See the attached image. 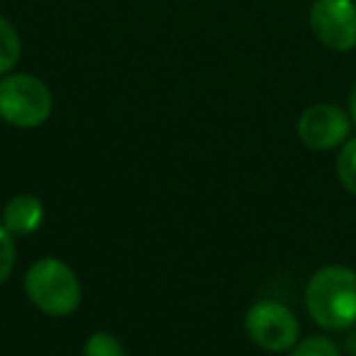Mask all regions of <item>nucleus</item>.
I'll return each mask as SVG.
<instances>
[{
  "label": "nucleus",
  "instance_id": "nucleus-1",
  "mask_svg": "<svg viewBox=\"0 0 356 356\" xmlns=\"http://www.w3.org/2000/svg\"><path fill=\"white\" fill-rule=\"evenodd\" d=\"M305 307L320 327L332 332L356 325V271L341 264L322 266L305 288Z\"/></svg>",
  "mask_w": 356,
  "mask_h": 356
},
{
  "label": "nucleus",
  "instance_id": "nucleus-2",
  "mask_svg": "<svg viewBox=\"0 0 356 356\" xmlns=\"http://www.w3.org/2000/svg\"><path fill=\"white\" fill-rule=\"evenodd\" d=\"M25 293L32 305L49 317H66L81 305L79 276L56 257H44L27 268Z\"/></svg>",
  "mask_w": 356,
  "mask_h": 356
},
{
  "label": "nucleus",
  "instance_id": "nucleus-3",
  "mask_svg": "<svg viewBox=\"0 0 356 356\" xmlns=\"http://www.w3.org/2000/svg\"><path fill=\"white\" fill-rule=\"evenodd\" d=\"M54 110L49 86L32 74H8L0 79V118L20 129L40 127Z\"/></svg>",
  "mask_w": 356,
  "mask_h": 356
},
{
  "label": "nucleus",
  "instance_id": "nucleus-4",
  "mask_svg": "<svg viewBox=\"0 0 356 356\" xmlns=\"http://www.w3.org/2000/svg\"><path fill=\"white\" fill-rule=\"evenodd\" d=\"M244 332L266 351H288L298 344L300 322L288 305L276 300H259L244 315Z\"/></svg>",
  "mask_w": 356,
  "mask_h": 356
},
{
  "label": "nucleus",
  "instance_id": "nucleus-5",
  "mask_svg": "<svg viewBox=\"0 0 356 356\" xmlns=\"http://www.w3.org/2000/svg\"><path fill=\"white\" fill-rule=\"evenodd\" d=\"M310 30L332 51L356 49L354 0H315L310 8Z\"/></svg>",
  "mask_w": 356,
  "mask_h": 356
},
{
  "label": "nucleus",
  "instance_id": "nucleus-6",
  "mask_svg": "<svg viewBox=\"0 0 356 356\" xmlns=\"http://www.w3.org/2000/svg\"><path fill=\"white\" fill-rule=\"evenodd\" d=\"M351 115H346L339 105L317 103L310 105L298 120V137L307 149L330 152L349 139Z\"/></svg>",
  "mask_w": 356,
  "mask_h": 356
},
{
  "label": "nucleus",
  "instance_id": "nucleus-7",
  "mask_svg": "<svg viewBox=\"0 0 356 356\" xmlns=\"http://www.w3.org/2000/svg\"><path fill=\"white\" fill-rule=\"evenodd\" d=\"M42 222H44V205L32 193L13 195L3 208V225L8 227V232L17 234V237L37 232Z\"/></svg>",
  "mask_w": 356,
  "mask_h": 356
},
{
  "label": "nucleus",
  "instance_id": "nucleus-8",
  "mask_svg": "<svg viewBox=\"0 0 356 356\" xmlns=\"http://www.w3.org/2000/svg\"><path fill=\"white\" fill-rule=\"evenodd\" d=\"M22 54V40L17 27L8 17L0 15V79L17 66Z\"/></svg>",
  "mask_w": 356,
  "mask_h": 356
},
{
  "label": "nucleus",
  "instance_id": "nucleus-9",
  "mask_svg": "<svg viewBox=\"0 0 356 356\" xmlns=\"http://www.w3.org/2000/svg\"><path fill=\"white\" fill-rule=\"evenodd\" d=\"M337 178L344 186V191L356 195V137L341 144L339 156H337Z\"/></svg>",
  "mask_w": 356,
  "mask_h": 356
},
{
  "label": "nucleus",
  "instance_id": "nucleus-10",
  "mask_svg": "<svg viewBox=\"0 0 356 356\" xmlns=\"http://www.w3.org/2000/svg\"><path fill=\"white\" fill-rule=\"evenodd\" d=\"M83 356H124V346L110 332H93L83 344Z\"/></svg>",
  "mask_w": 356,
  "mask_h": 356
},
{
  "label": "nucleus",
  "instance_id": "nucleus-11",
  "mask_svg": "<svg viewBox=\"0 0 356 356\" xmlns=\"http://www.w3.org/2000/svg\"><path fill=\"white\" fill-rule=\"evenodd\" d=\"M291 356H341V351L330 337H307L293 346Z\"/></svg>",
  "mask_w": 356,
  "mask_h": 356
},
{
  "label": "nucleus",
  "instance_id": "nucleus-12",
  "mask_svg": "<svg viewBox=\"0 0 356 356\" xmlns=\"http://www.w3.org/2000/svg\"><path fill=\"white\" fill-rule=\"evenodd\" d=\"M17 247H15V234L8 232L6 225H0V286L10 278L13 268H15Z\"/></svg>",
  "mask_w": 356,
  "mask_h": 356
},
{
  "label": "nucleus",
  "instance_id": "nucleus-13",
  "mask_svg": "<svg viewBox=\"0 0 356 356\" xmlns=\"http://www.w3.org/2000/svg\"><path fill=\"white\" fill-rule=\"evenodd\" d=\"M349 115H351V122L356 124V81L351 86V93H349Z\"/></svg>",
  "mask_w": 356,
  "mask_h": 356
}]
</instances>
